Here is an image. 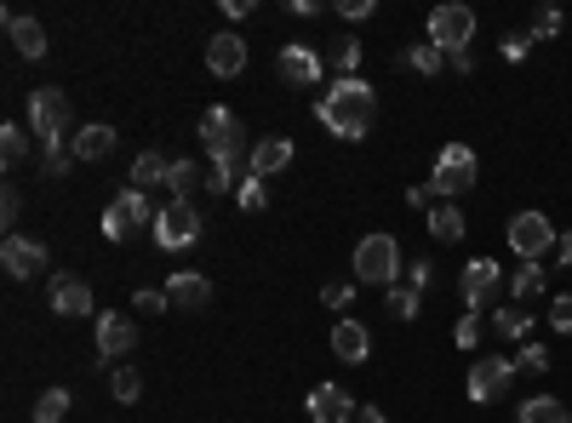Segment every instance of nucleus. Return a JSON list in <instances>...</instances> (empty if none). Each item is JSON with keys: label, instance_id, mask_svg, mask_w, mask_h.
I'll return each instance as SVG.
<instances>
[{"label": "nucleus", "instance_id": "obj_45", "mask_svg": "<svg viewBox=\"0 0 572 423\" xmlns=\"http://www.w3.org/2000/svg\"><path fill=\"white\" fill-rule=\"evenodd\" d=\"M338 12L350 23H361V17H372V0H338Z\"/></svg>", "mask_w": 572, "mask_h": 423}, {"label": "nucleus", "instance_id": "obj_26", "mask_svg": "<svg viewBox=\"0 0 572 423\" xmlns=\"http://www.w3.org/2000/svg\"><path fill=\"white\" fill-rule=\"evenodd\" d=\"M464 230H469V223H464V212H458L453 201L430 207V235H435V240H464Z\"/></svg>", "mask_w": 572, "mask_h": 423}, {"label": "nucleus", "instance_id": "obj_42", "mask_svg": "<svg viewBox=\"0 0 572 423\" xmlns=\"http://www.w3.org/2000/svg\"><path fill=\"white\" fill-rule=\"evenodd\" d=\"M550 35H561V12L556 7L538 12V23H533V40H550Z\"/></svg>", "mask_w": 572, "mask_h": 423}, {"label": "nucleus", "instance_id": "obj_31", "mask_svg": "<svg viewBox=\"0 0 572 423\" xmlns=\"http://www.w3.org/2000/svg\"><path fill=\"white\" fill-rule=\"evenodd\" d=\"M510 292L521 297V304H527V297H538V292H544V263H521L515 275H510Z\"/></svg>", "mask_w": 572, "mask_h": 423}, {"label": "nucleus", "instance_id": "obj_40", "mask_svg": "<svg viewBox=\"0 0 572 423\" xmlns=\"http://www.w3.org/2000/svg\"><path fill=\"white\" fill-rule=\"evenodd\" d=\"M166 304H172V297H166V292H155V286H143V292L132 297V309H138V315H161Z\"/></svg>", "mask_w": 572, "mask_h": 423}, {"label": "nucleus", "instance_id": "obj_10", "mask_svg": "<svg viewBox=\"0 0 572 423\" xmlns=\"http://www.w3.org/2000/svg\"><path fill=\"white\" fill-rule=\"evenodd\" d=\"M195 240H201V212H195V201L161 207V218H155V246L178 252V246H195Z\"/></svg>", "mask_w": 572, "mask_h": 423}, {"label": "nucleus", "instance_id": "obj_3", "mask_svg": "<svg viewBox=\"0 0 572 423\" xmlns=\"http://www.w3.org/2000/svg\"><path fill=\"white\" fill-rule=\"evenodd\" d=\"M355 281H366V286H395L401 281V246H395V235H384V230H372L361 246H355Z\"/></svg>", "mask_w": 572, "mask_h": 423}, {"label": "nucleus", "instance_id": "obj_1", "mask_svg": "<svg viewBox=\"0 0 572 423\" xmlns=\"http://www.w3.org/2000/svg\"><path fill=\"white\" fill-rule=\"evenodd\" d=\"M315 120L332 138L361 143L372 132V120H378V92H372L361 74H350V81H332L327 92H320V104H315Z\"/></svg>", "mask_w": 572, "mask_h": 423}, {"label": "nucleus", "instance_id": "obj_6", "mask_svg": "<svg viewBox=\"0 0 572 423\" xmlns=\"http://www.w3.org/2000/svg\"><path fill=\"white\" fill-rule=\"evenodd\" d=\"M510 246H515V258L521 263H544V252H556V223L544 218V212H515L510 218Z\"/></svg>", "mask_w": 572, "mask_h": 423}, {"label": "nucleus", "instance_id": "obj_47", "mask_svg": "<svg viewBox=\"0 0 572 423\" xmlns=\"http://www.w3.org/2000/svg\"><path fill=\"white\" fill-rule=\"evenodd\" d=\"M355 423H384V412H378V407H361V412H355Z\"/></svg>", "mask_w": 572, "mask_h": 423}, {"label": "nucleus", "instance_id": "obj_12", "mask_svg": "<svg viewBox=\"0 0 572 423\" xmlns=\"http://www.w3.org/2000/svg\"><path fill=\"white\" fill-rule=\"evenodd\" d=\"M320 69H327V63H320V52H315V46H304V40H287L276 52V74L287 86H315Z\"/></svg>", "mask_w": 572, "mask_h": 423}, {"label": "nucleus", "instance_id": "obj_20", "mask_svg": "<svg viewBox=\"0 0 572 423\" xmlns=\"http://www.w3.org/2000/svg\"><path fill=\"white\" fill-rule=\"evenodd\" d=\"M207 69L223 74V81H230V74H241V69H246V40H241V35H212V46H207Z\"/></svg>", "mask_w": 572, "mask_h": 423}, {"label": "nucleus", "instance_id": "obj_43", "mask_svg": "<svg viewBox=\"0 0 572 423\" xmlns=\"http://www.w3.org/2000/svg\"><path fill=\"white\" fill-rule=\"evenodd\" d=\"M430 281H435V269H430V258H418V263L407 269V286H418V292H424Z\"/></svg>", "mask_w": 572, "mask_h": 423}, {"label": "nucleus", "instance_id": "obj_8", "mask_svg": "<svg viewBox=\"0 0 572 423\" xmlns=\"http://www.w3.org/2000/svg\"><path fill=\"white\" fill-rule=\"evenodd\" d=\"M515 361H504V355H481L476 366H469V401H476V407H492V401H504V395H510V384H515Z\"/></svg>", "mask_w": 572, "mask_h": 423}, {"label": "nucleus", "instance_id": "obj_16", "mask_svg": "<svg viewBox=\"0 0 572 423\" xmlns=\"http://www.w3.org/2000/svg\"><path fill=\"white\" fill-rule=\"evenodd\" d=\"M132 343H138V327L127 315H97V355H104V361L132 355Z\"/></svg>", "mask_w": 572, "mask_h": 423}, {"label": "nucleus", "instance_id": "obj_34", "mask_svg": "<svg viewBox=\"0 0 572 423\" xmlns=\"http://www.w3.org/2000/svg\"><path fill=\"white\" fill-rule=\"evenodd\" d=\"M63 412H69V389H46L35 401V423H58Z\"/></svg>", "mask_w": 572, "mask_h": 423}, {"label": "nucleus", "instance_id": "obj_48", "mask_svg": "<svg viewBox=\"0 0 572 423\" xmlns=\"http://www.w3.org/2000/svg\"><path fill=\"white\" fill-rule=\"evenodd\" d=\"M561 269H572V230L561 235Z\"/></svg>", "mask_w": 572, "mask_h": 423}, {"label": "nucleus", "instance_id": "obj_21", "mask_svg": "<svg viewBox=\"0 0 572 423\" xmlns=\"http://www.w3.org/2000/svg\"><path fill=\"white\" fill-rule=\"evenodd\" d=\"M69 149H74V161H104V155H115V127H104V120H97V127H81L69 138Z\"/></svg>", "mask_w": 572, "mask_h": 423}, {"label": "nucleus", "instance_id": "obj_33", "mask_svg": "<svg viewBox=\"0 0 572 423\" xmlns=\"http://www.w3.org/2000/svg\"><path fill=\"white\" fill-rule=\"evenodd\" d=\"M109 389H115V401H127V407H132L138 395H143V378H138L132 366H115V372H109Z\"/></svg>", "mask_w": 572, "mask_h": 423}, {"label": "nucleus", "instance_id": "obj_37", "mask_svg": "<svg viewBox=\"0 0 572 423\" xmlns=\"http://www.w3.org/2000/svg\"><path fill=\"white\" fill-rule=\"evenodd\" d=\"M515 366H521V372H550V350L527 338V343H521V355H515Z\"/></svg>", "mask_w": 572, "mask_h": 423}, {"label": "nucleus", "instance_id": "obj_39", "mask_svg": "<svg viewBox=\"0 0 572 423\" xmlns=\"http://www.w3.org/2000/svg\"><path fill=\"white\" fill-rule=\"evenodd\" d=\"M350 297H355V281H332L327 292H320V304H327V309H350Z\"/></svg>", "mask_w": 572, "mask_h": 423}, {"label": "nucleus", "instance_id": "obj_23", "mask_svg": "<svg viewBox=\"0 0 572 423\" xmlns=\"http://www.w3.org/2000/svg\"><path fill=\"white\" fill-rule=\"evenodd\" d=\"M166 172H172V161L166 155H155V149H143V155L132 161V189H155V184H166Z\"/></svg>", "mask_w": 572, "mask_h": 423}, {"label": "nucleus", "instance_id": "obj_5", "mask_svg": "<svg viewBox=\"0 0 572 423\" xmlns=\"http://www.w3.org/2000/svg\"><path fill=\"white\" fill-rule=\"evenodd\" d=\"M69 120H74V109H69V92H58V86H40V92H30V132H35L40 143H58V138H69Z\"/></svg>", "mask_w": 572, "mask_h": 423}, {"label": "nucleus", "instance_id": "obj_38", "mask_svg": "<svg viewBox=\"0 0 572 423\" xmlns=\"http://www.w3.org/2000/svg\"><path fill=\"white\" fill-rule=\"evenodd\" d=\"M550 327H556L561 338H572V292H561L556 304H550Z\"/></svg>", "mask_w": 572, "mask_h": 423}, {"label": "nucleus", "instance_id": "obj_9", "mask_svg": "<svg viewBox=\"0 0 572 423\" xmlns=\"http://www.w3.org/2000/svg\"><path fill=\"white\" fill-rule=\"evenodd\" d=\"M469 40H476V12L469 7H435L430 12V46H441L446 58L469 52Z\"/></svg>", "mask_w": 572, "mask_h": 423}, {"label": "nucleus", "instance_id": "obj_17", "mask_svg": "<svg viewBox=\"0 0 572 423\" xmlns=\"http://www.w3.org/2000/svg\"><path fill=\"white\" fill-rule=\"evenodd\" d=\"M52 309L69 320H86L92 315V286L81 275H52Z\"/></svg>", "mask_w": 572, "mask_h": 423}, {"label": "nucleus", "instance_id": "obj_13", "mask_svg": "<svg viewBox=\"0 0 572 423\" xmlns=\"http://www.w3.org/2000/svg\"><path fill=\"white\" fill-rule=\"evenodd\" d=\"M0 269H7L12 281H30L35 269H46V246L30 235H7L0 240Z\"/></svg>", "mask_w": 572, "mask_h": 423}, {"label": "nucleus", "instance_id": "obj_24", "mask_svg": "<svg viewBox=\"0 0 572 423\" xmlns=\"http://www.w3.org/2000/svg\"><path fill=\"white\" fill-rule=\"evenodd\" d=\"M515 423H572V418H567V407L556 401V395H533V401H521Z\"/></svg>", "mask_w": 572, "mask_h": 423}, {"label": "nucleus", "instance_id": "obj_4", "mask_svg": "<svg viewBox=\"0 0 572 423\" xmlns=\"http://www.w3.org/2000/svg\"><path fill=\"white\" fill-rule=\"evenodd\" d=\"M476 149L469 143H446L441 155H435V178H430V189L441 195V201H453V195H464V189H476Z\"/></svg>", "mask_w": 572, "mask_h": 423}, {"label": "nucleus", "instance_id": "obj_46", "mask_svg": "<svg viewBox=\"0 0 572 423\" xmlns=\"http://www.w3.org/2000/svg\"><path fill=\"white\" fill-rule=\"evenodd\" d=\"M17 212H23V195H17V189H7V195H0V218L17 223Z\"/></svg>", "mask_w": 572, "mask_h": 423}, {"label": "nucleus", "instance_id": "obj_15", "mask_svg": "<svg viewBox=\"0 0 572 423\" xmlns=\"http://www.w3.org/2000/svg\"><path fill=\"white\" fill-rule=\"evenodd\" d=\"M166 297H172V309L201 315V309L212 304V281L201 275V269H184V275H172V281H166Z\"/></svg>", "mask_w": 572, "mask_h": 423}, {"label": "nucleus", "instance_id": "obj_11", "mask_svg": "<svg viewBox=\"0 0 572 423\" xmlns=\"http://www.w3.org/2000/svg\"><path fill=\"white\" fill-rule=\"evenodd\" d=\"M499 286H504V269H499V258H476L464 269V281H458V292H464V304H469V315H481L492 297H499Z\"/></svg>", "mask_w": 572, "mask_h": 423}, {"label": "nucleus", "instance_id": "obj_7", "mask_svg": "<svg viewBox=\"0 0 572 423\" xmlns=\"http://www.w3.org/2000/svg\"><path fill=\"white\" fill-rule=\"evenodd\" d=\"M155 207H149V195L143 189H127V195H115L109 201V212H104V235L109 240H127V235H138V230H155Z\"/></svg>", "mask_w": 572, "mask_h": 423}, {"label": "nucleus", "instance_id": "obj_22", "mask_svg": "<svg viewBox=\"0 0 572 423\" xmlns=\"http://www.w3.org/2000/svg\"><path fill=\"white\" fill-rule=\"evenodd\" d=\"M7 35H12V46L23 58H46V30L35 17H23V12H7Z\"/></svg>", "mask_w": 572, "mask_h": 423}, {"label": "nucleus", "instance_id": "obj_19", "mask_svg": "<svg viewBox=\"0 0 572 423\" xmlns=\"http://www.w3.org/2000/svg\"><path fill=\"white\" fill-rule=\"evenodd\" d=\"M246 166H253V178H276V172H287L292 166V138H258Z\"/></svg>", "mask_w": 572, "mask_h": 423}, {"label": "nucleus", "instance_id": "obj_32", "mask_svg": "<svg viewBox=\"0 0 572 423\" xmlns=\"http://www.w3.org/2000/svg\"><path fill=\"white\" fill-rule=\"evenodd\" d=\"M23 155H30V132H23V127H0V161L17 166Z\"/></svg>", "mask_w": 572, "mask_h": 423}, {"label": "nucleus", "instance_id": "obj_2", "mask_svg": "<svg viewBox=\"0 0 572 423\" xmlns=\"http://www.w3.org/2000/svg\"><path fill=\"white\" fill-rule=\"evenodd\" d=\"M201 149L212 155V166H246V155H253V149H246V127H241V115L235 109H207L201 115Z\"/></svg>", "mask_w": 572, "mask_h": 423}, {"label": "nucleus", "instance_id": "obj_36", "mask_svg": "<svg viewBox=\"0 0 572 423\" xmlns=\"http://www.w3.org/2000/svg\"><path fill=\"white\" fill-rule=\"evenodd\" d=\"M235 201H241V212H264V207H269V189H264V178H241Z\"/></svg>", "mask_w": 572, "mask_h": 423}, {"label": "nucleus", "instance_id": "obj_41", "mask_svg": "<svg viewBox=\"0 0 572 423\" xmlns=\"http://www.w3.org/2000/svg\"><path fill=\"white\" fill-rule=\"evenodd\" d=\"M453 338H458V350H476V343H481V315H464Z\"/></svg>", "mask_w": 572, "mask_h": 423}, {"label": "nucleus", "instance_id": "obj_14", "mask_svg": "<svg viewBox=\"0 0 572 423\" xmlns=\"http://www.w3.org/2000/svg\"><path fill=\"white\" fill-rule=\"evenodd\" d=\"M304 412H310V423H350L361 407H355L338 384H315V389H310V401H304Z\"/></svg>", "mask_w": 572, "mask_h": 423}, {"label": "nucleus", "instance_id": "obj_35", "mask_svg": "<svg viewBox=\"0 0 572 423\" xmlns=\"http://www.w3.org/2000/svg\"><path fill=\"white\" fill-rule=\"evenodd\" d=\"M332 69H338V81H350V74L361 69V40H338L332 46Z\"/></svg>", "mask_w": 572, "mask_h": 423}, {"label": "nucleus", "instance_id": "obj_25", "mask_svg": "<svg viewBox=\"0 0 572 423\" xmlns=\"http://www.w3.org/2000/svg\"><path fill=\"white\" fill-rule=\"evenodd\" d=\"M166 189H172V201H189L195 189H207V178H201V166H195V161H172Z\"/></svg>", "mask_w": 572, "mask_h": 423}, {"label": "nucleus", "instance_id": "obj_30", "mask_svg": "<svg viewBox=\"0 0 572 423\" xmlns=\"http://www.w3.org/2000/svg\"><path fill=\"white\" fill-rule=\"evenodd\" d=\"M69 166H74V149H69V138H58V143H40V172L46 178H69Z\"/></svg>", "mask_w": 572, "mask_h": 423}, {"label": "nucleus", "instance_id": "obj_28", "mask_svg": "<svg viewBox=\"0 0 572 423\" xmlns=\"http://www.w3.org/2000/svg\"><path fill=\"white\" fill-rule=\"evenodd\" d=\"M384 304H389V315H395V320H418V309H424V292L395 281V286L384 292Z\"/></svg>", "mask_w": 572, "mask_h": 423}, {"label": "nucleus", "instance_id": "obj_27", "mask_svg": "<svg viewBox=\"0 0 572 423\" xmlns=\"http://www.w3.org/2000/svg\"><path fill=\"white\" fill-rule=\"evenodd\" d=\"M492 332H499V338H515V343H527V332H533V315L521 309V304H510V309H492Z\"/></svg>", "mask_w": 572, "mask_h": 423}, {"label": "nucleus", "instance_id": "obj_44", "mask_svg": "<svg viewBox=\"0 0 572 423\" xmlns=\"http://www.w3.org/2000/svg\"><path fill=\"white\" fill-rule=\"evenodd\" d=\"M527 46H533V35H504V58L521 63V58H527Z\"/></svg>", "mask_w": 572, "mask_h": 423}, {"label": "nucleus", "instance_id": "obj_29", "mask_svg": "<svg viewBox=\"0 0 572 423\" xmlns=\"http://www.w3.org/2000/svg\"><path fill=\"white\" fill-rule=\"evenodd\" d=\"M395 63H407L412 74H441V69H446V52H441V46H430V40H424V46H407V52L395 58Z\"/></svg>", "mask_w": 572, "mask_h": 423}, {"label": "nucleus", "instance_id": "obj_18", "mask_svg": "<svg viewBox=\"0 0 572 423\" xmlns=\"http://www.w3.org/2000/svg\"><path fill=\"white\" fill-rule=\"evenodd\" d=\"M332 355H338L343 366H361V361L372 355V332L361 327L355 315H350V320H338V327H332Z\"/></svg>", "mask_w": 572, "mask_h": 423}]
</instances>
